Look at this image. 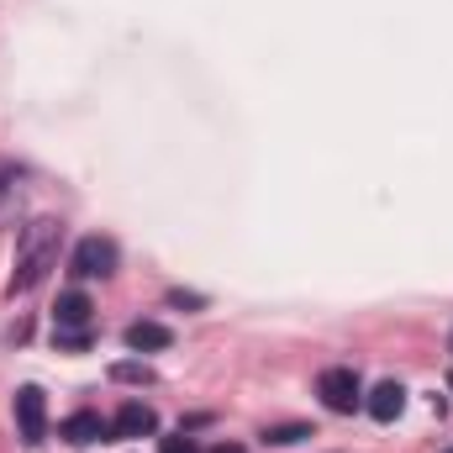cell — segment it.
Segmentation results:
<instances>
[{"instance_id": "12", "label": "cell", "mask_w": 453, "mask_h": 453, "mask_svg": "<svg viewBox=\"0 0 453 453\" xmlns=\"http://www.w3.org/2000/svg\"><path fill=\"white\" fill-rule=\"evenodd\" d=\"M16 196H21V174H16L11 164H0V211H5Z\"/></svg>"}, {"instance_id": "9", "label": "cell", "mask_w": 453, "mask_h": 453, "mask_svg": "<svg viewBox=\"0 0 453 453\" xmlns=\"http://www.w3.org/2000/svg\"><path fill=\"white\" fill-rule=\"evenodd\" d=\"M174 342V333L164 327V322H132L127 327V348L132 353H158V348H169Z\"/></svg>"}, {"instance_id": "4", "label": "cell", "mask_w": 453, "mask_h": 453, "mask_svg": "<svg viewBox=\"0 0 453 453\" xmlns=\"http://www.w3.org/2000/svg\"><path fill=\"white\" fill-rule=\"evenodd\" d=\"M16 433H21L27 449H37L48 438V395L37 385H21L16 390Z\"/></svg>"}, {"instance_id": "1", "label": "cell", "mask_w": 453, "mask_h": 453, "mask_svg": "<svg viewBox=\"0 0 453 453\" xmlns=\"http://www.w3.org/2000/svg\"><path fill=\"white\" fill-rule=\"evenodd\" d=\"M58 248H64V222L53 217H37L16 232V258H11V296H27L48 280V269L58 264Z\"/></svg>"}, {"instance_id": "13", "label": "cell", "mask_w": 453, "mask_h": 453, "mask_svg": "<svg viewBox=\"0 0 453 453\" xmlns=\"http://www.w3.org/2000/svg\"><path fill=\"white\" fill-rule=\"evenodd\" d=\"M53 342L80 353V348H90V327H53Z\"/></svg>"}, {"instance_id": "17", "label": "cell", "mask_w": 453, "mask_h": 453, "mask_svg": "<svg viewBox=\"0 0 453 453\" xmlns=\"http://www.w3.org/2000/svg\"><path fill=\"white\" fill-rule=\"evenodd\" d=\"M449 453H453V449H449Z\"/></svg>"}, {"instance_id": "8", "label": "cell", "mask_w": 453, "mask_h": 453, "mask_svg": "<svg viewBox=\"0 0 453 453\" xmlns=\"http://www.w3.org/2000/svg\"><path fill=\"white\" fill-rule=\"evenodd\" d=\"M90 296L85 290H64L58 306H53V327H90Z\"/></svg>"}, {"instance_id": "5", "label": "cell", "mask_w": 453, "mask_h": 453, "mask_svg": "<svg viewBox=\"0 0 453 453\" xmlns=\"http://www.w3.org/2000/svg\"><path fill=\"white\" fill-rule=\"evenodd\" d=\"M58 438L74 443V449H90V443H106V438H111V422H106L101 411H74V417L58 422Z\"/></svg>"}, {"instance_id": "2", "label": "cell", "mask_w": 453, "mask_h": 453, "mask_svg": "<svg viewBox=\"0 0 453 453\" xmlns=\"http://www.w3.org/2000/svg\"><path fill=\"white\" fill-rule=\"evenodd\" d=\"M317 395H322V406H327V411L353 417V411L364 406V380H358V369L333 364V369H322V374H317Z\"/></svg>"}, {"instance_id": "3", "label": "cell", "mask_w": 453, "mask_h": 453, "mask_svg": "<svg viewBox=\"0 0 453 453\" xmlns=\"http://www.w3.org/2000/svg\"><path fill=\"white\" fill-rule=\"evenodd\" d=\"M116 242L111 237H101V232H90V237H80L74 242V258H69V274H80V280H106L116 274Z\"/></svg>"}, {"instance_id": "14", "label": "cell", "mask_w": 453, "mask_h": 453, "mask_svg": "<svg viewBox=\"0 0 453 453\" xmlns=\"http://www.w3.org/2000/svg\"><path fill=\"white\" fill-rule=\"evenodd\" d=\"M158 453H201V449H196V443L180 433V438H164V443H158Z\"/></svg>"}, {"instance_id": "7", "label": "cell", "mask_w": 453, "mask_h": 453, "mask_svg": "<svg viewBox=\"0 0 453 453\" xmlns=\"http://www.w3.org/2000/svg\"><path fill=\"white\" fill-rule=\"evenodd\" d=\"M111 433H116V438H153V433H158V411H153V406H142V401H127V406L116 411Z\"/></svg>"}, {"instance_id": "6", "label": "cell", "mask_w": 453, "mask_h": 453, "mask_svg": "<svg viewBox=\"0 0 453 453\" xmlns=\"http://www.w3.org/2000/svg\"><path fill=\"white\" fill-rule=\"evenodd\" d=\"M364 411H369L374 422H395V417L406 411V385H401V380H380V385L364 395Z\"/></svg>"}, {"instance_id": "11", "label": "cell", "mask_w": 453, "mask_h": 453, "mask_svg": "<svg viewBox=\"0 0 453 453\" xmlns=\"http://www.w3.org/2000/svg\"><path fill=\"white\" fill-rule=\"evenodd\" d=\"M111 380H116V385H153V369L127 358V364H111Z\"/></svg>"}, {"instance_id": "16", "label": "cell", "mask_w": 453, "mask_h": 453, "mask_svg": "<svg viewBox=\"0 0 453 453\" xmlns=\"http://www.w3.org/2000/svg\"><path fill=\"white\" fill-rule=\"evenodd\" d=\"M449 390H453V374H449Z\"/></svg>"}, {"instance_id": "10", "label": "cell", "mask_w": 453, "mask_h": 453, "mask_svg": "<svg viewBox=\"0 0 453 453\" xmlns=\"http://www.w3.org/2000/svg\"><path fill=\"white\" fill-rule=\"evenodd\" d=\"M301 438H311V427H306V422H285V427H264V443H274V449H290V443H301Z\"/></svg>"}, {"instance_id": "15", "label": "cell", "mask_w": 453, "mask_h": 453, "mask_svg": "<svg viewBox=\"0 0 453 453\" xmlns=\"http://www.w3.org/2000/svg\"><path fill=\"white\" fill-rule=\"evenodd\" d=\"M211 453H242V449H232V443H222V449H211Z\"/></svg>"}]
</instances>
